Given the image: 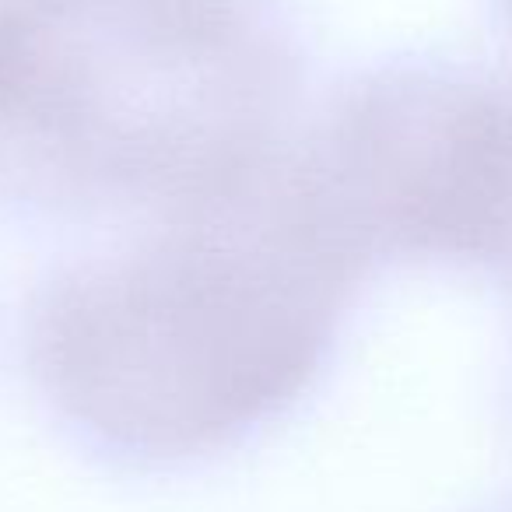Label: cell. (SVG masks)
<instances>
[{
  "mask_svg": "<svg viewBox=\"0 0 512 512\" xmlns=\"http://www.w3.org/2000/svg\"><path fill=\"white\" fill-rule=\"evenodd\" d=\"M365 271L302 155L274 148L60 267L32 306L29 362L92 442L190 460L309 390Z\"/></svg>",
  "mask_w": 512,
  "mask_h": 512,
  "instance_id": "6da1fadb",
  "label": "cell"
},
{
  "mask_svg": "<svg viewBox=\"0 0 512 512\" xmlns=\"http://www.w3.org/2000/svg\"><path fill=\"white\" fill-rule=\"evenodd\" d=\"M295 60L267 0L0 8V207L155 211L281 148Z\"/></svg>",
  "mask_w": 512,
  "mask_h": 512,
  "instance_id": "7a4b0ae2",
  "label": "cell"
},
{
  "mask_svg": "<svg viewBox=\"0 0 512 512\" xmlns=\"http://www.w3.org/2000/svg\"><path fill=\"white\" fill-rule=\"evenodd\" d=\"M36 4H60V0H0V8H36Z\"/></svg>",
  "mask_w": 512,
  "mask_h": 512,
  "instance_id": "277c9868",
  "label": "cell"
},
{
  "mask_svg": "<svg viewBox=\"0 0 512 512\" xmlns=\"http://www.w3.org/2000/svg\"><path fill=\"white\" fill-rule=\"evenodd\" d=\"M365 264H512V71L390 60L362 74L302 151Z\"/></svg>",
  "mask_w": 512,
  "mask_h": 512,
  "instance_id": "3957f363",
  "label": "cell"
},
{
  "mask_svg": "<svg viewBox=\"0 0 512 512\" xmlns=\"http://www.w3.org/2000/svg\"><path fill=\"white\" fill-rule=\"evenodd\" d=\"M505 512H512V509H505Z\"/></svg>",
  "mask_w": 512,
  "mask_h": 512,
  "instance_id": "5b68a950",
  "label": "cell"
}]
</instances>
